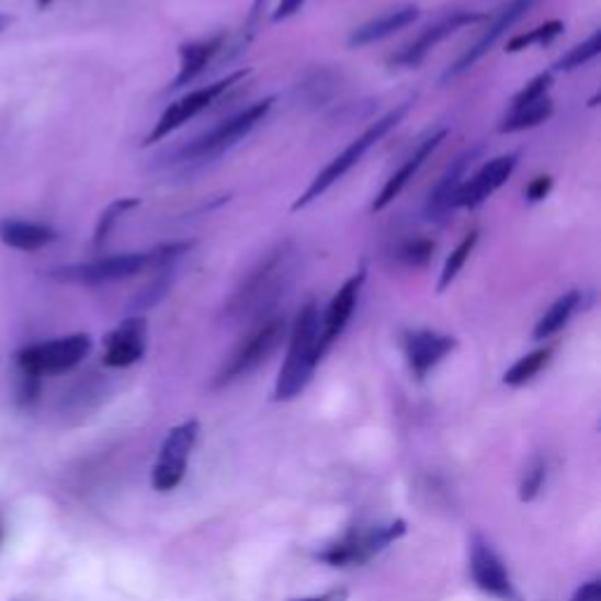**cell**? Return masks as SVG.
Masks as SVG:
<instances>
[{
  "instance_id": "obj_1",
  "label": "cell",
  "mask_w": 601,
  "mask_h": 601,
  "mask_svg": "<svg viewBox=\"0 0 601 601\" xmlns=\"http://www.w3.org/2000/svg\"><path fill=\"white\" fill-rule=\"evenodd\" d=\"M300 271V249L296 242H277L230 292L222 308V322H259L273 315L275 306L290 294Z\"/></svg>"
},
{
  "instance_id": "obj_2",
  "label": "cell",
  "mask_w": 601,
  "mask_h": 601,
  "mask_svg": "<svg viewBox=\"0 0 601 601\" xmlns=\"http://www.w3.org/2000/svg\"><path fill=\"white\" fill-rule=\"evenodd\" d=\"M195 247V240H179V242H165L146 249V252H127V254H115L94 259L88 263H73V265H61V269L49 271L47 275L57 282H69V285H109V282H121L129 280L146 271H160L167 265H177L183 257L191 254Z\"/></svg>"
},
{
  "instance_id": "obj_3",
  "label": "cell",
  "mask_w": 601,
  "mask_h": 601,
  "mask_svg": "<svg viewBox=\"0 0 601 601\" xmlns=\"http://www.w3.org/2000/svg\"><path fill=\"white\" fill-rule=\"evenodd\" d=\"M325 353L327 350L322 348V315L315 300H308L298 310L290 329L287 358L277 374L273 390L275 402H290V399L304 393Z\"/></svg>"
},
{
  "instance_id": "obj_4",
  "label": "cell",
  "mask_w": 601,
  "mask_h": 601,
  "mask_svg": "<svg viewBox=\"0 0 601 601\" xmlns=\"http://www.w3.org/2000/svg\"><path fill=\"white\" fill-rule=\"evenodd\" d=\"M411 106H413V99H407V102L397 104L393 111H388L386 115H383V118H378L376 123H372L370 127H366L358 139L350 141L337 158H331V160L322 167V170L315 174V179L308 183V189L294 200L292 209L298 212V209L308 207L310 203H315L317 197H322V195L333 186V183L341 181V179H343L350 170H353V167H355L366 154H370V150H372L383 137L390 135V132L407 118V113L411 111Z\"/></svg>"
},
{
  "instance_id": "obj_5",
  "label": "cell",
  "mask_w": 601,
  "mask_h": 601,
  "mask_svg": "<svg viewBox=\"0 0 601 601\" xmlns=\"http://www.w3.org/2000/svg\"><path fill=\"white\" fill-rule=\"evenodd\" d=\"M275 104V97H265L261 102L247 106L245 111L230 115L224 123L214 125L212 129L203 132V135L183 144L172 154V165L181 167H193V165H205L216 158H222L226 150H230L236 144H240L249 132H252L265 115L271 113Z\"/></svg>"
},
{
  "instance_id": "obj_6",
  "label": "cell",
  "mask_w": 601,
  "mask_h": 601,
  "mask_svg": "<svg viewBox=\"0 0 601 601\" xmlns=\"http://www.w3.org/2000/svg\"><path fill=\"white\" fill-rule=\"evenodd\" d=\"M287 320L285 315H269L254 325V329L233 348V353L224 360L216 372L212 388H226L230 383L240 381L242 376L252 374L254 370L269 360L287 337Z\"/></svg>"
},
{
  "instance_id": "obj_7",
  "label": "cell",
  "mask_w": 601,
  "mask_h": 601,
  "mask_svg": "<svg viewBox=\"0 0 601 601\" xmlns=\"http://www.w3.org/2000/svg\"><path fill=\"white\" fill-rule=\"evenodd\" d=\"M407 533L405 520H393L370 526L348 529L339 541L329 543L317 553V559L329 566H355L374 559L383 549L390 547Z\"/></svg>"
},
{
  "instance_id": "obj_8",
  "label": "cell",
  "mask_w": 601,
  "mask_h": 601,
  "mask_svg": "<svg viewBox=\"0 0 601 601\" xmlns=\"http://www.w3.org/2000/svg\"><path fill=\"white\" fill-rule=\"evenodd\" d=\"M92 339L88 333H71V337L24 345L16 353V366L26 376H57L76 370L90 355Z\"/></svg>"
},
{
  "instance_id": "obj_9",
  "label": "cell",
  "mask_w": 601,
  "mask_h": 601,
  "mask_svg": "<svg viewBox=\"0 0 601 601\" xmlns=\"http://www.w3.org/2000/svg\"><path fill=\"white\" fill-rule=\"evenodd\" d=\"M249 73V69H240V71H233L228 73L226 78L222 80H216L212 82V86H205V88H197L189 94H183L179 97L177 102H172L170 106H167L162 111V115L158 118L156 127L148 132V137L144 139V146H150V144H156V141H162L165 137H170L172 132H177L179 127L186 125L189 121L197 118L200 113H205L216 99H222L230 88H236L238 82H242Z\"/></svg>"
},
{
  "instance_id": "obj_10",
  "label": "cell",
  "mask_w": 601,
  "mask_h": 601,
  "mask_svg": "<svg viewBox=\"0 0 601 601\" xmlns=\"http://www.w3.org/2000/svg\"><path fill=\"white\" fill-rule=\"evenodd\" d=\"M200 435V423L195 419L183 421L179 426H174L170 432H167V438L162 440L158 461L154 465V489L165 494L177 489L179 484L186 477L189 470V461L195 449Z\"/></svg>"
},
{
  "instance_id": "obj_11",
  "label": "cell",
  "mask_w": 601,
  "mask_h": 601,
  "mask_svg": "<svg viewBox=\"0 0 601 601\" xmlns=\"http://www.w3.org/2000/svg\"><path fill=\"white\" fill-rule=\"evenodd\" d=\"M536 3H538V0H508V3L494 14V20L489 22L487 31H484L481 36L477 38V43L467 47L465 53H463V55H461L454 64H451L449 69L442 73V82H444V86H446V82H451V80L461 78L463 73L470 71L477 61H481L484 57H487V55L491 53V49H494V45H496L500 38H503L506 33H508L517 22L522 20V16H526L529 10H531L533 5H536Z\"/></svg>"
},
{
  "instance_id": "obj_12",
  "label": "cell",
  "mask_w": 601,
  "mask_h": 601,
  "mask_svg": "<svg viewBox=\"0 0 601 601\" xmlns=\"http://www.w3.org/2000/svg\"><path fill=\"white\" fill-rule=\"evenodd\" d=\"M487 20V14L481 12H473V10H456L444 14L442 20L432 22L430 26H426L419 36H416L411 43H407L405 47H399V53L390 59L393 66H402V69H416V66L423 64L426 57L435 49L442 41H446L449 36H454L456 31L473 26Z\"/></svg>"
},
{
  "instance_id": "obj_13",
  "label": "cell",
  "mask_w": 601,
  "mask_h": 601,
  "mask_svg": "<svg viewBox=\"0 0 601 601\" xmlns=\"http://www.w3.org/2000/svg\"><path fill=\"white\" fill-rule=\"evenodd\" d=\"M470 576L475 586L489 597H496L498 601H522V594L517 592L514 582L506 569V562L494 549V545L481 538L473 536L470 541Z\"/></svg>"
},
{
  "instance_id": "obj_14",
  "label": "cell",
  "mask_w": 601,
  "mask_h": 601,
  "mask_svg": "<svg viewBox=\"0 0 601 601\" xmlns=\"http://www.w3.org/2000/svg\"><path fill=\"white\" fill-rule=\"evenodd\" d=\"M517 162H520V154H506L481 165L479 170L463 181V186L456 193L454 209H477L479 205L487 203V200L503 186V183L512 177L517 170Z\"/></svg>"
},
{
  "instance_id": "obj_15",
  "label": "cell",
  "mask_w": 601,
  "mask_h": 601,
  "mask_svg": "<svg viewBox=\"0 0 601 601\" xmlns=\"http://www.w3.org/2000/svg\"><path fill=\"white\" fill-rule=\"evenodd\" d=\"M458 341L432 329H411L402 333V350L413 378L423 381L435 366L456 350Z\"/></svg>"
},
{
  "instance_id": "obj_16",
  "label": "cell",
  "mask_w": 601,
  "mask_h": 601,
  "mask_svg": "<svg viewBox=\"0 0 601 601\" xmlns=\"http://www.w3.org/2000/svg\"><path fill=\"white\" fill-rule=\"evenodd\" d=\"M479 156V148H470L461 154L456 160H451V165L444 170V174L438 179L435 186L430 189L426 205H423V216L432 224H444L449 222V216L454 214V200L458 189L463 186V181L467 179V172H470L473 162Z\"/></svg>"
},
{
  "instance_id": "obj_17",
  "label": "cell",
  "mask_w": 601,
  "mask_h": 601,
  "mask_svg": "<svg viewBox=\"0 0 601 601\" xmlns=\"http://www.w3.org/2000/svg\"><path fill=\"white\" fill-rule=\"evenodd\" d=\"M148 322L144 315H129L104 337V364L113 370H127L146 355Z\"/></svg>"
},
{
  "instance_id": "obj_18",
  "label": "cell",
  "mask_w": 601,
  "mask_h": 601,
  "mask_svg": "<svg viewBox=\"0 0 601 601\" xmlns=\"http://www.w3.org/2000/svg\"><path fill=\"white\" fill-rule=\"evenodd\" d=\"M446 137H449V129H438V132H432V135H428L423 141H419V146L411 150L407 160L399 165V170L395 174H390V179L383 183V189L378 191V195L372 203V212H383L388 205H393L395 197H399V193L409 186V181L419 174L426 160H430V156L435 154Z\"/></svg>"
},
{
  "instance_id": "obj_19",
  "label": "cell",
  "mask_w": 601,
  "mask_h": 601,
  "mask_svg": "<svg viewBox=\"0 0 601 601\" xmlns=\"http://www.w3.org/2000/svg\"><path fill=\"white\" fill-rule=\"evenodd\" d=\"M364 280H366V271L360 269L355 275H350L343 282L339 292L333 294V298L329 300L327 313L322 317V348L325 350H329L331 343L345 331L350 317H353V313H355L360 292L364 287Z\"/></svg>"
},
{
  "instance_id": "obj_20",
  "label": "cell",
  "mask_w": 601,
  "mask_h": 601,
  "mask_svg": "<svg viewBox=\"0 0 601 601\" xmlns=\"http://www.w3.org/2000/svg\"><path fill=\"white\" fill-rule=\"evenodd\" d=\"M226 49V33H216V36L209 38H200V41H189L179 45V73L172 80L170 90H181L191 86L193 80H197L207 71V66L219 57Z\"/></svg>"
},
{
  "instance_id": "obj_21",
  "label": "cell",
  "mask_w": 601,
  "mask_h": 601,
  "mask_svg": "<svg viewBox=\"0 0 601 601\" xmlns=\"http://www.w3.org/2000/svg\"><path fill=\"white\" fill-rule=\"evenodd\" d=\"M419 16H421L419 5L393 8L388 12L378 14L376 20L353 29V33L348 36V47H366V45H374L378 41H386V38L395 36L397 31L411 26L416 20H419Z\"/></svg>"
},
{
  "instance_id": "obj_22",
  "label": "cell",
  "mask_w": 601,
  "mask_h": 601,
  "mask_svg": "<svg viewBox=\"0 0 601 601\" xmlns=\"http://www.w3.org/2000/svg\"><path fill=\"white\" fill-rule=\"evenodd\" d=\"M59 240V233L45 224L22 222V219H3L0 222V242L20 252H36L47 245Z\"/></svg>"
},
{
  "instance_id": "obj_23",
  "label": "cell",
  "mask_w": 601,
  "mask_h": 601,
  "mask_svg": "<svg viewBox=\"0 0 601 601\" xmlns=\"http://www.w3.org/2000/svg\"><path fill=\"white\" fill-rule=\"evenodd\" d=\"M580 304H582V294L578 290L562 294L555 304L543 313L536 327H533V339L545 341L549 337H555L557 331H562L566 325H569L571 317L578 313Z\"/></svg>"
},
{
  "instance_id": "obj_24",
  "label": "cell",
  "mask_w": 601,
  "mask_h": 601,
  "mask_svg": "<svg viewBox=\"0 0 601 601\" xmlns=\"http://www.w3.org/2000/svg\"><path fill=\"white\" fill-rule=\"evenodd\" d=\"M555 113V102L549 97L538 99V102L533 104H524V106H512L508 111V115L498 125L500 135H514V132H524V129H533L543 123H547L553 118Z\"/></svg>"
},
{
  "instance_id": "obj_25",
  "label": "cell",
  "mask_w": 601,
  "mask_h": 601,
  "mask_svg": "<svg viewBox=\"0 0 601 601\" xmlns=\"http://www.w3.org/2000/svg\"><path fill=\"white\" fill-rule=\"evenodd\" d=\"M174 282H177V265H167V269L156 271V277L150 280L135 298H132L129 304L132 315H141L146 310H154L156 306H160L162 300L170 296Z\"/></svg>"
},
{
  "instance_id": "obj_26",
  "label": "cell",
  "mask_w": 601,
  "mask_h": 601,
  "mask_svg": "<svg viewBox=\"0 0 601 601\" xmlns=\"http://www.w3.org/2000/svg\"><path fill=\"white\" fill-rule=\"evenodd\" d=\"M553 353H555V350L549 348V345L531 350L529 355H524V358L517 360V362L510 366V370L503 374V383H506V386H510V388L526 386L529 381H533V378H536V376L545 370L547 362L553 360Z\"/></svg>"
},
{
  "instance_id": "obj_27",
  "label": "cell",
  "mask_w": 601,
  "mask_h": 601,
  "mask_svg": "<svg viewBox=\"0 0 601 601\" xmlns=\"http://www.w3.org/2000/svg\"><path fill=\"white\" fill-rule=\"evenodd\" d=\"M432 254H435V242L430 238H409L397 242L393 249V261L405 265V269H426Z\"/></svg>"
},
{
  "instance_id": "obj_28",
  "label": "cell",
  "mask_w": 601,
  "mask_h": 601,
  "mask_svg": "<svg viewBox=\"0 0 601 601\" xmlns=\"http://www.w3.org/2000/svg\"><path fill=\"white\" fill-rule=\"evenodd\" d=\"M477 240H479V233H477V230H470V233H467V236L458 242V247L454 249V252L449 254V259L444 261V269H442V273H440V282H438V292H440V294L446 292V290L451 287V282H454V280L458 277V273L463 271L465 261L470 259Z\"/></svg>"
},
{
  "instance_id": "obj_29",
  "label": "cell",
  "mask_w": 601,
  "mask_h": 601,
  "mask_svg": "<svg viewBox=\"0 0 601 601\" xmlns=\"http://www.w3.org/2000/svg\"><path fill=\"white\" fill-rule=\"evenodd\" d=\"M564 33V22L562 20H549L536 29H531L529 33H520V36H514L508 41L506 53H522V49H529L533 45H549L553 41H557Z\"/></svg>"
},
{
  "instance_id": "obj_30",
  "label": "cell",
  "mask_w": 601,
  "mask_h": 601,
  "mask_svg": "<svg viewBox=\"0 0 601 601\" xmlns=\"http://www.w3.org/2000/svg\"><path fill=\"white\" fill-rule=\"evenodd\" d=\"M139 203H141L139 197H121V200H115V203H111L102 212V216H99V222H97V228H94V247H102L109 240L113 228L118 226V222L123 219V216L129 209L139 207Z\"/></svg>"
},
{
  "instance_id": "obj_31",
  "label": "cell",
  "mask_w": 601,
  "mask_h": 601,
  "mask_svg": "<svg viewBox=\"0 0 601 601\" xmlns=\"http://www.w3.org/2000/svg\"><path fill=\"white\" fill-rule=\"evenodd\" d=\"M599 53H601V31L597 29L588 41H582V43H578L576 47H571L569 53H566V55L555 64V69H553V71H576V69H580V66H586V64H590L594 57H599Z\"/></svg>"
},
{
  "instance_id": "obj_32",
  "label": "cell",
  "mask_w": 601,
  "mask_h": 601,
  "mask_svg": "<svg viewBox=\"0 0 601 601\" xmlns=\"http://www.w3.org/2000/svg\"><path fill=\"white\" fill-rule=\"evenodd\" d=\"M265 8H269V0H254L252 10H249V16H247L245 24H242V31L238 33L236 43H233L230 49H228V55H226L228 61H230V59H236V57H240V55L245 53V49L249 47V43H252V41L257 38V33H259V29H261V16H263V10H265Z\"/></svg>"
},
{
  "instance_id": "obj_33",
  "label": "cell",
  "mask_w": 601,
  "mask_h": 601,
  "mask_svg": "<svg viewBox=\"0 0 601 601\" xmlns=\"http://www.w3.org/2000/svg\"><path fill=\"white\" fill-rule=\"evenodd\" d=\"M545 477H547L545 461L541 456H533L524 467L522 484H520V498L524 500V503H531V500L543 491Z\"/></svg>"
},
{
  "instance_id": "obj_34",
  "label": "cell",
  "mask_w": 601,
  "mask_h": 601,
  "mask_svg": "<svg viewBox=\"0 0 601 601\" xmlns=\"http://www.w3.org/2000/svg\"><path fill=\"white\" fill-rule=\"evenodd\" d=\"M553 82H555L553 71H543V73H538L536 78H531V80L526 82V86L512 97L510 109H512V106H524V104L538 102V99L547 97L549 88H553Z\"/></svg>"
},
{
  "instance_id": "obj_35",
  "label": "cell",
  "mask_w": 601,
  "mask_h": 601,
  "mask_svg": "<svg viewBox=\"0 0 601 601\" xmlns=\"http://www.w3.org/2000/svg\"><path fill=\"white\" fill-rule=\"evenodd\" d=\"M553 186H555V179L549 177V174L533 177L529 181V186L524 189L526 203H543V200L549 195V191H553Z\"/></svg>"
},
{
  "instance_id": "obj_36",
  "label": "cell",
  "mask_w": 601,
  "mask_h": 601,
  "mask_svg": "<svg viewBox=\"0 0 601 601\" xmlns=\"http://www.w3.org/2000/svg\"><path fill=\"white\" fill-rule=\"evenodd\" d=\"M571 601H601V580L592 578L588 582H582L571 597Z\"/></svg>"
},
{
  "instance_id": "obj_37",
  "label": "cell",
  "mask_w": 601,
  "mask_h": 601,
  "mask_svg": "<svg viewBox=\"0 0 601 601\" xmlns=\"http://www.w3.org/2000/svg\"><path fill=\"white\" fill-rule=\"evenodd\" d=\"M306 5V0H280L277 10L273 12V22H282V20H290L292 14H296L300 8Z\"/></svg>"
},
{
  "instance_id": "obj_38",
  "label": "cell",
  "mask_w": 601,
  "mask_h": 601,
  "mask_svg": "<svg viewBox=\"0 0 601 601\" xmlns=\"http://www.w3.org/2000/svg\"><path fill=\"white\" fill-rule=\"evenodd\" d=\"M292 601H348V590L345 588H333L325 594L317 597H306V599H292Z\"/></svg>"
},
{
  "instance_id": "obj_39",
  "label": "cell",
  "mask_w": 601,
  "mask_h": 601,
  "mask_svg": "<svg viewBox=\"0 0 601 601\" xmlns=\"http://www.w3.org/2000/svg\"><path fill=\"white\" fill-rule=\"evenodd\" d=\"M12 22H14V16H10V14H0V33H3L5 29H10Z\"/></svg>"
},
{
  "instance_id": "obj_40",
  "label": "cell",
  "mask_w": 601,
  "mask_h": 601,
  "mask_svg": "<svg viewBox=\"0 0 601 601\" xmlns=\"http://www.w3.org/2000/svg\"><path fill=\"white\" fill-rule=\"evenodd\" d=\"M3 538H5V522L3 517H0V545H3Z\"/></svg>"
},
{
  "instance_id": "obj_41",
  "label": "cell",
  "mask_w": 601,
  "mask_h": 601,
  "mask_svg": "<svg viewBox=\"0 0 601 601\" xmlns=\"http://www.w3.org/2000/svg\"><path fill=\"white\" fill-rule=\"evenodd\" d=\"M49 3H53V0H36V5L43 10V8H47Z\"/></svg>"
}]
</instances>
